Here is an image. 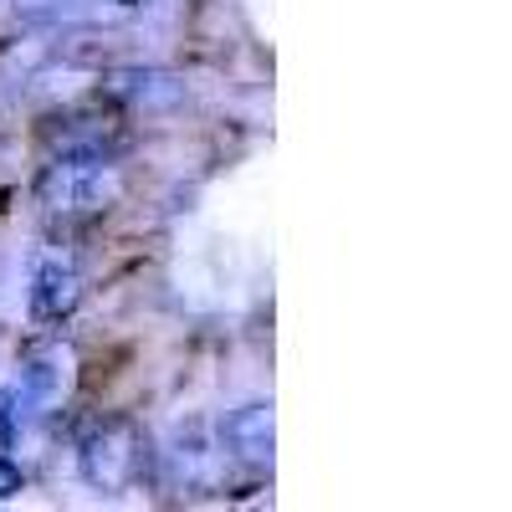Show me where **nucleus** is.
<instances>
[{
  "label": "nucleus",
  "mask_w": 512,
  "mask_h": 512,
  "mask_svg": "<svg viewBox=\"0 0 512 512\" xmlns=\"http://www.w3.org/2000/svg\"><path fill=\"white\" fill-rule=\"evenodd\" d=\"M123 159L103 139H67L36 180V200L52 221H93L123 200Z\"/></svg>",
  "instance_id": "obj_1"
},
{
  "label": "nucleus",
  "mask_w": 512,
  "mask_h": 512,
  "mask_svg": "<svg viewBox=\"0 0 512 512\" xmlns=\"http://www.w3.org/2000/svg\"><path fill=\"white\" fill-rule=\"evenodd\" d=\"M277 446V420L267 400H246L221 420V461L241 466V472H267Z\"/></svg>",
  "instance_id": "obj_5"
},
{
  "label": "nucleus",
  "mask_w": 512,
  "mask_h": 512,
  "mask_svg": "<svg viewBox=\"0 0 512 512\" xmlns=\"http://www.w3.org/2000/svg\"><path fill=\"white\" fill-rule=\"evenodd\" d=\"M113 6H139V0H113Z\"/></svg>",
  "instance_id": "obj_7"
},
{
  "label": "nucleus",
  "mask_w": 512,
  "mask_h": 512,
  "mask_svg": "<svg viewBox=\"0 0 512 512\" xmlns=\"http://www.w3.org/2000/svg\"><path fill=\"white\" fill-rule=\"evenodd\" d=\"M139 461H144V441L134 431V420H123V415L98 420L93 431L77 441V472H82V482H88L93 492H108V497L134 487Z\"/></svg>",
  "instance_id": "obj_3"
},
{
  "label": "nucleus",
  "mask_w": 512,
  "mask_h": 512,
  "mask_svg": "<svg viewBox=\"0 0 512 512\" xmlns=\"http://www.w3.org/2000/svg\"><path fill=\"white\" fill-rule=\"evenodd\" d=\"M21 466L16 461H6V456H0V497H11V492H21Z\"/></svg>",
  "instance_id": "obj_6"
},
{
  "label": "nucleus",
  "mask_w": 512,
  "mask_h": 512,
  "mask_svg": "<svg viewBox=\"0 0 512 512\" xmlns=\"http://www.w3.org/2000/svg\"><path fill=\"white\" fill-rule=\"evenodd\" d=\"M88 292V272H82L77 251L62 241H47L31 256V318L36 323H67Z\"/></svg>",
  "instance_id": "obj_4"
},
{
  "label": "nucleus",
  "mask_w": 512,
  "mask_h": 512,
  "mask_svg": "<svg viewBox=\"0 0 512 512\" xmlns=\"http://www.w3.org/2000/svg\"><path fill=\"white\" fill-rule=\"evenodd\" d=\"M72 390V349L67 344H47L21 359L16 379L6 384V395H0V441L16 446L26 441L41 420H52L62 410Z\"/></svg>",
  "instance_id": "obj_2"
}]
</instances>
